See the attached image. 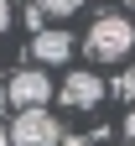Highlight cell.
Returning a JSON list of instances; mask_svg holds the SVG:
<instances>
[{
    "instance_id": "obj_14",
    "label": "cell",
    "mask_w": 135,
    "mask_h": 146,
    "mask_svg": "<svg viewBox=\"0 0 135 146\" xmlns=\"http://www.w3.org/2000/svg\"><path fill=\"white\" fill-rule=\"evenodd\" d=\"M130 84H135V68H130Z\"/></svg>"
},
{
    "instance_id": "obj_10",
    "label": "cell",
    "mask_w": 135,
    "mask_h": 146,
    "mask_svg": "<svg viewBox=\"0 0 135 146\" xmlns=\"http://www.w3.org/2000/svg\"><path fill=\"white\" fill-rule=\"evenodd\" d=\"M94 141H99V136H68L63 146H94Z\"/></svg>"
},
{
    "instance_id": "obj_6",
    "label": "cell",
    "mask_w": 135,
    "mask_h": 146,
    "mask_svg": "<svg viewBox=\"0 0 135 146\" xmlns=\"http://www.w3.org/2000/svg\"><path fill=\"white\" fill-rule=\"evenodd\" d=\"M36 5H42L47 16H78V11H83V0H36Z\"/></svg>"
},
{
    "instance_id": "obj_8",
    "label": "cell",
    "mask_w": 135,
    "mask_h": 146,
    "mask_svg": "<svg viewBox=\"0 0 135 146\" xmlns=\"http://www.w3.org/2000/svg\"><path fill=\"white\" fill-rule=\"evenodd\" d=\"M114 94H120V99H135V84H130V73H125V78H114Z\"/></svg>"
},
{
    "instance_id": "obj_12",
    "label": "cell",
    "mask_w": 135,
    "mask_h": 146,
    "mask_svg": "<svg viewBox=\"0 0 135 146\" xmlns=\"http://www.w3.org/2000/svg\"><path fill=\"white\" fill-rule=\"evenodd\" d=\"M0 146H11V131H0Z\"/></svg>"
},
{
    "instance_id": "obj_4",
    "label": "cell",
    "mask_w": 135,
    "mask_h": 146,
    "mask_svg": "<svg viewBox=\"0 0 135 146\" xmlns=\"http://www.w3.org/2000/svg\"><path fill=\"white\" fill-rule=\"evenodd\" d=\"M57 99H63L68 110H94V104L104 99V78L88 73V68H73L68 78H63V89H57Z\"/></svg>"
},
{
    "instance_id": "obj_3",
    "label": "cell",
    "mask_w": 135,
    "mask_h": 146,
    "mask_svg": "<svg viewBox=\"0 0 135 146\" xmlns=\"http://www.w3.org/2000/svg\"><path fill=\"white\" fill-rule=\"evenodd\" d=\"M11 146H63V125L47 110H21L11 125Z\"/></svg>"
},
{
    "instance_id": "obj_13",
    "label": "cell",
    "mask_w": 135,
    "mask_h": 146,
    "mask_svg": "<svg viewBox=\"0 0 135 146\" xmlns=\"http://www.w3.org/2000/svg\"><path fill=\"white\" fill-rule=\"evenodd\" d=\"M125 5H130V11H135V0H125Z\"/></svg>"
},
{
    "instance_id": "obj_11",
    "label": "cell",
    "mask_w": 135,
    "mask_h": 146,
    "mask_svg": "<svg viewBox=\"0 0 135 146\" xmlns=\"http://www.w3.org/2000/svg\"><path fill=\"white\" fill-rule=\"evenodd\" d=\"M125 136H130V146H135V110L125 115Z\"/></svg>"
},
{
    "instance_id": "obj_2",
    "label": "cell",
    "mask_w": 135,
    "mask_h": 146,
    "mask_svg": "<svg viewBox=\"0 0 135 146\" xmlns=\"http://www.w3.org/2000/svg\"><path fill=\"white\" fill-rule=\"evenodd\" d=\"M52 94H57V89H52V78L42 68H16L11 84H5V99L16 104V115H21V110H47Z\"/></svg>"
},
{
    "instance_id": "obj_7",
    "label": "cell",
    "mask_w": 135,
    "mask_h": 146,
    "mask_svg": "<svg viewBox=\"0 0 135 146\" xmlns=\"http://www.w3.org/2000/svg\"><path fill=\"white\" fill-rule=\"evenodd\" d=\"M26 31H31V36L47 31V11H42V5H26Z\"/></svg>"
},
{
    "instance_id": "obj_1",
    "label": "cell",
    "mask_w": 135,
    "mask_h": 146,
    "mask_svg": "<svg viewBox=\"0 0 135 146\" xmlns=\"http://www.w3.org/2000/svg\"><path fill=\"white\" fill-rule=\"evenodd\" d=\"M83 47H88L94 63H120V58H130V47H135V21H130V16H109V11L94 16Z\"/></svg>"
},
{
    "instance_id": "obj_9",
    "label": "cell",
    "mask_w": 135,
    "mask_h": 146,
    "mask_svg": "<svg viewBox=\"0 0 135 146\" xmlns=\"http://www.w3.org/2000/svg\"><path fill=\"white\" fill-rule=\"evenodd\" d=\"M0 31H11V0H0Z\"/></svg>"
},
{
    "instance_id": "obj_5",
    "label": "cell",
    "mask_w": 135,
    "mask_h": 146,
    "mask_svg": "<svg viewBox=\"0 0 135 146\" xmlns=\"http://www.w3.org/2000/svg\"><path fill=\"white\" fill-rule=\"evenodd\" d=\"M31 58L42 63V68L68 63V58H73V31H68V26H47V31H36V36H31Z\"/></svg>"
}]
</instances>
